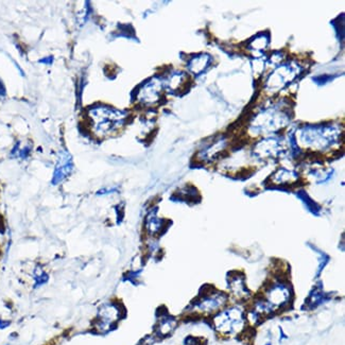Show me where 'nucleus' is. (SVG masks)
Here are the masks:
<instances>
[{"label": "nucleus", "instance_id": "nucleus-15", "mask_svg": "<svg viewBox=\"0 0 345 345\" xmlns=\"http://www.w3.org/2000/svg\"><path fill=\"white\" fill-rule=\"evenodd\" d=\"M275 185H291L298 180V175L293 170L281 168L271 178Z\"/></svg>", "mask_w": 345, "mask_h": 345}, {"label": "nucleus", "instance_id": "nucleus-8", "mask_svg": "<svg viewBox=\"0 0 345 345\" xmlns=\"http://www.w3.org/2000/svg\"><path fill=\"white\" fill-rule=\"evenodd\" d=\"M75 168L74 158L72 154L67 150H62L57 154V159L55 163V167L52 174L51 184L54 186L60 185L66 179L72 176Z\"/></svg>", "mask_w": 345, "mask_h": 345}, {"label": "nucleus", "instance_id": "nucleus-16", "mask_svg": "<svg viewBox=\"0 0 345 345\" xmlns=\"http://www.w3.org/2000/svg\"><path fill=\"white\" fill-rule=\"evenodd\" d=\"M177 325H178V321L176 318L169 315H165L157 322L156 331H155L156 335L162 338L167 337L176 329Z\"/></svg>", "mask_w": 345, "mask_h": 345}, {"label": "nucleus", "instance_id": "nucleus-6", "mask_svg": "<svg viewBox=\"0 0 345 345\" xmlns=\"http://www.w3.org/2000/svg\"><path fill=\"white\" fill-rule=\"evenodd\" d=\"M288 120L285 115L278 113L274 110H267L259 114L258 116L251 123L252 129L256 132L270 133L274 132L286 125V121Z\"/></svg>", "mask_w": 345, "mask_h": 345}, {"label": "nucleus", "instance_id": "nucleus-12", "mask_svg": "<svg viewBox=\"0 0 345 345\" xmlns=\"http://www.w3.org/2000/svg\"><path fill=\"white\" fill-rule=\"evenodd\" d=\"M165 227V220L157 216V210L149 212L145 220V229L149 236L154 237L162 233Z\"/></svg>", "mask_w": 345, "mask_h": 345}, {"label": "nucleus", "instance_id": "nucleus-18", "mask_svg": "<svg viewBox=\"0 0 345 345\" xmlns=\"http://www.w3.org/2000/svg\"><path fill=\"white\" fill-rule=\"evenodd\" d=\"M32 151V145L30 143L17 142L11 151V156L16 159H27Z\"/></svg>", "mask_w": 345, "mask_h": 345}, {"label": "nucleus", "instance_id": "nucleus-3", "mask_svg": "<svg viewBox=\"0 0 345 345\" xmlns=\"http://www.w3.org/2000/svg\"><path fill=\"white\" fill-rule=\"evenodd\" d=\"M246 321L244 310L234 306L217 314L213 319V323L216 330L222 335H236L244 329Z\"/></svg>", "mask_w": 345, "mask_h": 345}, {"label": "nucleus", "instance_id": "nucleus-24", "mask_svg": "<svg viewBox=\"0 0 345 345\" xmlns=\"http://www.w3.org/2000/svg\"><path fill=\"white\" fill-rule=\"evenodd\" d=\"M6 95V88L3 84V82L0 81V96H5Z\"/></svg>", "mask_w": 345, "mask_h": 345}, {"label": "nucleus", "instance_id": "nucleus-14", "mask_svg": "<svg viewBox=\"0 0 345 345\" xmlns=\"http://www.w3.org/2000/svg\"><path fill=\"white\" fill-rule=\"evenodd\" d=\"M31 279H32L33 289L37 290V289H41L42 287L48 284L50 280V274L47 270H46V268L43 266V264L39 262L32 269Z\"/></svg>", "mask_w": 345, "mask_h": 345}, {"label": "nucleus", "instance_id": "nucleus-23", "mask_svg": "<svg viewBox=\"0 0 345 345\" xmlns=\"http://www.w3.org/2000/svg\"><path fill=\"white\" fill-rule=\"evenodd\" d=\"M117 192V188L116 187H105L100 190L97 191V195H109L112 193Z\"/></svg>", "mask_w": 345, "mask_h": 345}, {"label": "nucleus", "instance_id": "nucleus-9", "mask_svg": "<svg viewBox=\"0 0 345 345\" xmlns=\"http://www.w3.org/2000/svg\"><path fill=\"white\" fill-rule=\"evenodd\" d=\"M297 73L298 68L292 65H282L276 68L274 73L269 76L266 86L273 90L282 89L285 85L288 84V82L294 80V78L297 76Z\"/></svg>", "mask_w": 345, "mask_h": 345}, {"label": "nucleus", "instance_id": "nucleus-26", "mask_svg": "<svg viewBox=\"0 0 345 345\" xmlns=\"http://www.w3.org/2000/svg\"><path fill=\"white\" fill-rule=\"evenodd\" d=\"M5 345H11V344H10V343H7V344H5Z\"/></svg>", "mask_w": 345, "mask_h": 345}, {"label": "nucleus", "instance_id": "nucleus-19", "mask_svg": "<svg viewBox=\"0 0 345 345\" xmlns=\"http://www.w3.org/2000/svg\"><path fill=\"white\" fill-rule=\"evenodd\" d=\"M186 80H187V77H186L185 74L174 73L168 77L167 81H166V86L171 91H177L184 86V84H185V82H186Z\"/></svg>", "mask_w": 345, "mask_h": 345}, {"label": "nucleus", "instance_id": "nucleus-2", "mask_svg": "<svg viewBox=\"0 0 345 345\" xmlns=\"http://www.w3.org/2000/svg\"><path fill=\"white\" fill-rule=\"evenodd\" d=\"M300 133L301 144L316 150H324L335 145L340 136L339 128L333 125L306 126Z\"/></svg>", "mask_w": 345, "mask_h": 345}, {"label": "nucleus", "instance_id": "nucleus-25", "mask_svg": "<svg viewBox=\"0 0 345 345\" xmlns=\"http://www.w3.org/2000/svg\"><path fill=\"white\" fill-rule=\"evenodd\" d=\"M264 345H271V343H267V344H264Z\"/></svg>", "mask_w": 345, "mask_h": 345}, {"label": "nucleus", "instance_id": "nucleus-10", "mask_svg": "<svg viewBox=\"0 0 345 345\" xmlns=\"http://www.w3.org/2000/svg\"><path fill=\"white\" fill-rule=\"evenodd\" d=\"M163 91V82L154 78L143 85L138 91L137 99L145 105H153L160 99Z\"/></svg>", "mask_w": 345, "mask_h": 345}, {"label": "nucleus", "instance_id": "nucleus-17", "mask_svg": "<svg viewBox=\"0 0 345 345\" xmlns=\"http://www.w3.org/2000/svg\"><path fill=\"white\" fill-rule=\"evenodd\" d=\"M211 62V56L207 54H201L194 56L188 63V69L193 75H200L209 67Z\"/></svg>", "mask_w": 345, "mask_h": 345}, {"label": "nucleus", "instance_id": "nucleus-7", "mask_svg": "<svg viewBox=\"0 0 345 345\" xmlns=\"http://www.w3.org/2000/svg\"><path fill=\"white\" fill-rule=\"evenodd\" d=\"M292 298L290 286L284 282L273 283L264 292L263 300L266 301L273 310L288 305Z\"/></svg>", "mask_w": 345, "mask_h": 345}, {"label": "nucleus", "instance_id": "nucleus-11", "mask_svg": "<svg viewBox=\"0 0 345 345\" xmlns=\"http://www.w3.org/2000/svg\"><path fill=\"white\" fill-rule=\"evenodd\" d=\"M283 147L280 141L268 138L259 142L254 148V154L259 158H276L283 154Z\"/></svg>", "mask_w": 345, "mask_h": 345}, {"label": "nucleus", "instance_id": "nucleus-22", "mask_svg": "<svg viewBox=\"0 0 345 345\" xmlns=\"http://www.w3.org/2000/svg\"><path fill=\"white\" fill-rule=\"evenodd\" d=\"M253 71L256 75H261L264 71V62L260 59L253 61Z\"/></svg>", "mask_w": 345, "mask_h": 345}, {"label": "nucleus", "instance_id": "nucleus-4", "mask_svg": "<svg viewBox=\"0 0 345 345\" xmlns=\"http://www.w3.org/2000/svg\"><path fill=\"white\" fill-rule=\"evenodd\" d=\"M123 315L122 307L116 302H108L102 304L97 312L95 327L98 332L106 333L112 330Z\"/></svg>", "mask_w": 345, "mask_h": 345}, {"label": "nucleus", "instance_id": "nucleus-20", "mask_svg": "<svg viewBox=\"0 0 345 345\" xmlns=\"http://www.w3.org/2000/svg\"><path fill=\"white\" fill-rule=\"evenodd\" d=\"M328 301V296L327 294L323 291L322 288H315L313 290V292L309 294L308 297V305L310 307H318L322 304H324L325 302Z\"/></svg>", "mask_w": 345, "mask_h": 345}, {"label": "nucleus", "instance_id": "nucleus-13", "mask_svg": "<svg viewBox=\"0 0 345 345\" xmlns=\"http://www.w3.org/2000/svg\"><path fill=\"white\" fill-rule=\"evenodd\" d=\"M228 287L232 293L238 298H246L248 297L250 291L246 285V281L244 276H241L239 273L233 274L228 280Z\"/></svg>", "mask_w": 345, "mask_h": 345}, {"label": "nucleus", "instance_id": "nucleus-1", "mask_svg": "<svg viewBox=\"0 0 345 345\" xmlns=\"http://www.w3.org/2000/svg\"><path fill=\"white\" fill-rule=\"evenodd\" d=\"M88 118L93 132L99 136L110 135L124 124L125 114L106 106H98L88 111Z\"/></svg>", "mask_w": 345, "mask_h": 345}, {"label": "nucleus", "instance_id": "nucleus-21", "mask_svg": "<svg viewBox=\"0 0 345 345\" xmlns=\"http://www.w3.org/2000/svg\"><path fill=\"white\" fill-rule=\"evenodd\" d=\"M268 43H269L268 38L262 34V36H259L256 39L252 40V42L250 44V47L252 49H254V50H263V49H266V47L268 46Z\"/></svg>", "mask_w": 345, "mask_h": 345}, {"label": "nucleus", "instance_id": "nucleus-5", "mask_svg": "<svg viewBox=\"0 0 345 345\" xmlns=\"http://www.w3.org/2000/svg\"><path fill=\"white\" fill-rule=\"evenodd\" d=\"M227 302V295L221 291L211 288L199 296L192 305L194 312L200 314H214L217 310L221 309Z\"/></svg>", "mask_w": 345, "mask_h": 345}]
</instances>
